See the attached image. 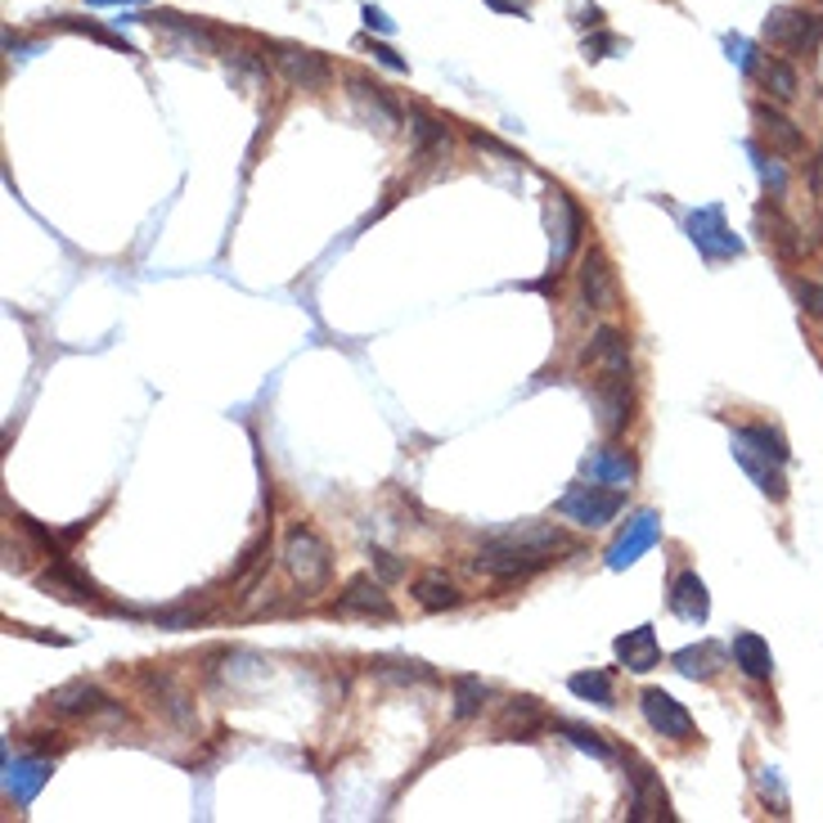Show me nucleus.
Returning a JSON list of instances; mask_svg holds the SVG:
<instances>
[{
  "label": "nucleus",
  "instance_id": "nucleus-1",
  "mask_svg": "<svg viewBox=\"0 0 823 823\" xmlns=\"http://www.w3.org/2000/svg\"><path fill=\"white\" fill-rule=\"evenodd\" d=\"M563 545H567V536L554 522H522V526H513V531H504V536L481 545L472 567L491 580H518V576L541 571Z\"/></svg>",
  "mask_w": 823,
  "mask_h": 823
},
{
  "label": "nucleus",
  "instance_id": "nucleus-2",
  "mask_svg": "<svg viewBox=\"0 0 823 823\" xmlns=\"http://www.w3.org/2000/svg\"><path fill=\"white\" fill-rule=\"evenodd\" d=\"M734 459L752 472V481L769 496V500H783L788 496V481H783V464H788V446L774 427L765 423H747L734 432Z\"/></svg>",
  "mask_w": 823,
  "mask_h": 823
},
{
  "label": "nucleus",
  "instance_id": "nucleus-3",
  "mask_svg": "<svg viewBox=\"0 0 823 823\" xmlns=\"http://www.w3.org/2000/svg\"><path fill=\"white\" fill-rule=\"evenodd\" d=\"M279 558H283V571L293 576L307 594H320L329 586V576H333V554H329L324 536H320L315 526H302V522L288 526Z\"/></svg>",
  "mask_w": 823,
  "mask_h": 823
},
{
  "label": "nucleus",
  "instance_id": "nucleus-4",
  "mask_svg": "<svg viewBox=\"0 0 823 823\" xmlns=\"http://www.w3.org/2000/svg\"><path fill=\"white\" fill-rule=\"evenodd\" d=\"M765 41L774 45L779 55H814L823 45V14H810V10H769L765 19Z\"/></svg>",
  "mask_w": 823,
  "mask_h": 823
},
{
  "label": "nucleus",
  "instance_id": "nucleus-5",
  "mask_svg": "<svg viewBox=\"0 0 823 823\" xmlns=\"http://www.w3.org/2000/svg\"><path fill=\"white\" fill-rule=\"evenodd\" d=\"M621 509H625L621 491L599 487V481H590V487H571V491L558 500V518H567V522H576V526H586V531L608 526Z\"/></svg>",
  "mask_w": 823,
  "mask_h": 823
},
{
  "label": "nucleus",
  "instance_id": "nucleus-6",
  "mask_svg": "<svg viewBox=\"0 0 823 823\" xmlns=\"http://www.w3.org/2000/svg\"><path fill=\"white\" fill-rule=\"evenodd\" d=\"M580 365L594 374V382H625V378H631V343H625V333L603 324L590 337V347H586V356H580Z\"/></svg>",
  "mask_w": 823,
  "mask_h": 823
},
{
  "label": "nucleus",
  "instance_id": "nucleus-7",
  "mask_svg": "<svg viewBox=\"0 0 823 823\" xmlns=\"http://www.w3.org/2000/svg\"><path fill=\"white\" fill-rule=\"evenodd\" d=\"M270 59H275V73L288 86H298V90H324L333 81L329 59L315 55V51H307V45H275Z\"/></svg>",
  "mask_w": 823,
  "mask_h": 823
},
{
  "label": "nucleus",
  "instance_id": "nucleus-8",
  "mask_svg": "<svg viewBox=\"0 0 823 823\" xmlns=\"http://www.w3.org/2000/svg\"><path fill=\"white\" fill-rule=\"evenodd\" d=\"M640 707H644V720L653 724L661 738H670V743H693L698 724H693L689 707L675 702L666 689H644V693H640Z\"/></svg>",
  "mask_w": 823,
  "mask_h": 823
},
{
  "label": "nucleus",
  "instance_id": "nucleus-9",
  "mask_svg": "<svg viewBox=\"0 0 823 823\" xmlns=\"http://www.w3.org/2000/svg\"><path fill=\"white\" fill-rule=\"evenodd\" d=\"M140 23H154V32L163 36V45L171 55L180 59H193V55H212L216 51V36L208 27H199L193 19H180V14H149V19H140Z\"/></svg>",
  "mask_w": 823,
  "mask_h": 823
},
{
  "label": "nucleus",
  "instance_id": "nucleus-10",
  "mask_svg": "<svg viewBox=\"0 0 823 823\" xmlns=\"http://www.w3.org/2000/svg\"><path fill=\"white\" fill-rule=\"evenodd\" d=\"M689 238L698 244V253H707L711 262L743 253V238H734V230L724 225V208L720 203H707V208H698L689 216Z\"/></svg>",
  "mask_w": 823,
  "mask_h": 823
},
{
  "label": "nucleus",
  "instance_id": "nucleus-11",
  "mask_svg": "<svg viewBox=\"0 0 823 823\" xmlns=\"http://www.w3.org/2000/svg\"><path fill=\"white\" fill-rule=\"evenodd\" d=\"M580 234H586V216L580 208L567 199L563 189H549V238H554V270H563L576 248H580Z\"/></svg>",
  "mask_w": 823,
  "mask_h": 823
},
{
  "label": "nucleus",
  "instance_id": "nucleus-12",
  "mask_svg": "<svg viewBox=\"0 0 823 823\" xmlns=\"http://www.w3.org/2000/svg\"><path fill=\"white\" fill-rule=\"evenodd\" d=\"M661 541V518L653 513V509H640L631 522H625V531L612 541V549H608V567L612 571H621V567H631V563H640L653 545Z\"/></svg>",
  "mask_w": 823,
  "mask_h": 823
},
{
  "label": "nucleus",
  "instance_id": "nucleus-13",
  "mask_svg": "<svg viewBox=\"0 0 823 823\" xmlns=\"http://www.w3.org/2000/svg\"><path fill=\"white\" fill-rule=\"evenodd\" d=\"M347 86H352V104L360 109V118L365 122H374L378 131H401V109L387 100V90L378 86V81H369V77H347Z\"/></svg>",
  "mask_w": 823,
  "mask_h": 823
},
{
  "label": "nucleus",
  "instance_id": "nucleus-14",
  "mask_svg": "<svg viewBox=\"0 0 823 823\" xmlns=\"http://www.w3.org/2000/svg\"><path fill=\"white\" fill-rule=\"evenodd\" d=\"M337 608H343L347 616H365V621H392L397 616L392 599H387L382 586H378V580H369V576L347 580V590H343V599H337Z\"/></svg>",
  "mask_w": 823,
  "mask_h": 823
},
{
  "label": "nucleus",
  "instance_id": "nucleus-15",
  "mask_svg": "<svg viewBox=\"0 0 823 823\" xmlns=\"http://www.w3.org/2000/svg\"><path fill=\"white\" fill-rule=\"evenodd\" d=\"M51 779V760L41 756H5V797L14 805H32L41 783Z\"/></svg>",
  "mask_w": 823,
  "mask_h": 823
},
{
  "label": "nucleus",
  "instance_id": "nucleus-16",
  "mask_svg": "<svg viewBox=\"0 0 823 823\" xmlns=\"http://www.w3.org/2000/svg\"><path fill=\"white\" fill-rule=\"evenodd\" d=\"M752 118H756V126H760V135H765V144L774 154H788V158L805 154V131L792 118H783L779 109H769V104H756Z\"/></svg>",
  "mask_w": 823,
  "mask_h": 823
},
{
  "label": "nucleus",
  "instance_id": "nucleus-17",
  "mask_svg": "<svg viewBox=\"0 0 823 823\" xmlns=\"http://www.w3.org/2000/svg\"><path fill=\"white\" fill-rule=\"evenodd\" d=\"M51 711L64 715V720H94V715L113 711V702H109L100 689H94V685L77 680V685H64V689L51 693Z\"/></svg>",
  "mask_w": 823,
  "mask_h": 823
},
{
  "label": "nucleus",
  "instance_id": "nucleus-18",
  "mask_svg": "<svg viewBox=\"0 0 823 823\" xmlns=\"http://www.w3.org/2000/svg\"><path fill=\"white\" fill-rule=\"evenodd\" d=\"M670 612L680 621H689V625H702L711 616V594H707L698 571H680L670 580Z\"/></svg>",
  "mask_w": 823,
  "mask_h": 823
},
{
  "label": "nucleus",
  "instance_id": "nucleus-19",
  "mask_svg": "<svg viewBox=\"0 0 823 823\" xmlns=\"http://www.w3.org/2000/svg\"><path fill=\"white\" fill-rule=\"evenodd\" d=\"M580 288H586V302H590L594 311H616V302H621L616 275H612V266H608L603 253H590V257H586V266H580Z\"/></svg>",
  "mask_w": 823,
  "mask_h": 823
},
{
  "label": "nucleus",
  "instance_id": "nucleus-20",
  "mask_svg": "<svg viewBox=\"0 0 823 823\" xmlns=\"http://www.w3.org/2000/svg\"><path fill=\"white\" fill-rule=\"evenodd\" d=\"M616 657L625 670H635V675H648L661 666V648H657V631L653 625H635L631 635H621L616 640Z\"/></svg>",
  "mask_w": 823,
  "mask_h": 823
},
{
  "label": "nucleus",
  "instance_id": "nucleus-21",
  "mask_svg": "<svg viewBox=\"0 0 823 823\" xmlns=\"http://www.w3.org/2000/svg\"><path fill=\"white\" fill-rule=\"evenodd\" d=\"M635 459L625 451H599L586 459V477L599 481V487H612V491H631L635 487Z\"/></svg>",
  "mask_w": 823,
  "mask_h": 823
},
{
  "label": "nucleus",
  "instance_id": "nucleus-22",
  "mask_svg": "<svg viewBox=\"0 0 823 823\" xmlns=\"http://www.w3.org/2000/svg\"><path fill=\"white\" fill-rule=\"evenodd\" d=\"M730 653H734V666L747 675V680H756V685H765V680H774V653H769V644L756 635V631H743V635H734V644H730Z\"/></svg>",
  "mask_w": 823,
  "mask_h": 823
},
{
  "label": "nucleus",
  "instance_id": "nucleus-23",
  "mask_svg": "<svg viewBox=\"0 0 823 823\" xmlns=\"http://www.w3.org/2000/svg\"><path fill=\"white\" fill-rule=\"evenodd\" d=\"M414 603L423 608V612H451V608H459L464 603V594H459V586L455 580H446L442 571H423L419 580H414Z\"/></svg>",
  "mask_w": 823,
  "mask_h": 823
},
{
  "label": "nucleus",
  "instance_id": "nucleus-24",
  "mask_svg": "<svg viewBox=\"0 0 823 823\" xmlns=\"http://www.w3.org/2000/svg\"><path fill=\"white\" fill-rule=\"evenodd\" d=\"M545 724V711H541V702L536 698H513L509 707H504V715H500V724H496V734L500 738H531Z\"/></svg>",
  "mask_w": 823,
  "mask_h": 823
},
{
  "label": "nucleus",
  "instance_id": "nucleus-25",
  "mask_svg": "<svg viewBox=\"0 0 823 823\" xmlns=\"http://www.w3.org/2000/svg\"><path fill=\"white\" fill-rule=\"evenodd\" d=\"M670 666L680 675H689V680H715L720 666H724V653H720V644H689L670 657Z\"/></svg>",
  "mask_w": 823,
  "mask_h": 823
},
{
  "label": "nucleus",
  "instance_id": "nucleus-26",
  "mask_svg": "<svg viewBox=\"0 0 823 823\" xmlns=\"http://www.w3.org/2000/svg\"><path fill=\"white\" fill-rule=\"evenodd\" d=\"M756 77H760V86H765L769 100H779V104H792L797 94H801V73H797L788 59H765V64L756 68Z\"/></svg>",
  "mask_w": 823,
  "mask_h": 823
},
{
  "label": "nucleus",
  "instance_id": "nucleus-27",
  "mask_svg": "<svg viewBox=\"0 0 823 823\" xmlns=\"http://www.w3.org/2000/svg\"><path fill=\"white\" fill-rule=\"evenodd\" d=\"M144 685H154L158 698H154V711H163L176 730H193V702L167 680V675H144Z\"/></svg>",
  "mask_w": 823,
  "mask_h": 823
},
{
  "label": "nucleus",
  "instance_id": "nucleus-28",
  "mask_svg": "<svg viewBox=\"0 0 823 823\" xmlns=\"http://www.w3.org/2000/svg\"><path fill=\"white\" fill-rule=\"evenodd\" d=\"M41 586L51 590V594H59V599H68V603H86V599H94V586H90L86 576H77V567L64 563V558L41 576Z\"/></svg>",
  "mask_w": 823,
  "mask_h": 823
},
{
  "label": "nucleus",
  "instance_id": "nucleus-29",
  "mask_svg": "<svg viewBox=\"0 0 823 823\" xmlns=\"http://www.w3.org/2000/svg\"><path fill=\"white\" fill-rule=\"evenodd\" d=\"M599 423L608 432H621L625 423H631V378L625 382H599Z\"/></svg>",
  "mask_w": 823,
  "mask_h": 823
},
{
  "label": "nucleus",
  "instance_id": "nucleus-30",
  "mask_svg": "<svg viewBox=\"0 0 823 823\" xmlns=\"http://www.w3.org/2000/svg\"><path fill=\"white\" fill-rule=\"evenodd\" d=\"M567 689H571L576 698L594 702V707H616L612 675H608V670H580V675H571V680H567Z\"/></svg>",
  "mask_w": 823,
  "mask_h": 823
},
{
  "label": "nucleus",
  "instance_id": "nucleus-31",
  "mask_svg": "<svg viewBox=\"0 0 823 823\" xmlns=\"http://www.w3.org/2000/svg\"><path fill=\"white\" fill-rule=\"evenodd\" d=\"M631 788H635V819H648V814L666 810V797H661V788H657V779H653L648 765H635V769H631Z\"/></svg>",
  "mask_w": 823,
  "mask_h": 823
},
{
  "label": "nucleus",
  "instance_id": "nucleus-32",
  "mask_svg": "<svg viewBox=\"0 0 823 823\" xmlns=\"http://www.w3.org/2000/svg\"><path fill=\"white\" fill-rule=\"evenodd\" d=\"M481 707H487V685H481L477 675H459L455 680V720H472V715H481Z\"/></svg>",
  "mask_w": 823,
  "mask_h": 823
},
{
  "label": "nucleus",
  "instance_id": "nucleus-33",
  "mask_svg": "<svg viewBox=\"0 0 823 823\" xmlns=\"http://www.w3.org/2000/svg\"><path fill=\"white\" fill-rule=\"evenodd\" d=\"M554 730H558V734H563V738H567L571 747H580V752H590L594 760H612V747H608V743H603V738H599L594 730H586V724H571V720H558V724H554Z\"/></svg>",
  "mask_w": 823,
  "mask_h": 823
},
{
  "label": "nucleus",
  "instance_id": "nucleus-34",
  "mask_svg": "<svg viewBox=\"0 0 823 823\" xmlns=\"http://www.w3.org/2000/svg\"><path fill=\"white\" fill-rule=\"evenodd\" d=\"M410 135L419 144V154H427V149H437V144H446V122H437V118H427L423 109H414L410 113Z\"/></svg>",
  "mask_w": 823,
  "mask_h": 823
},
{
  "label": "nucleus",
  "instance_id": "nucleus-35",
  "mask_svg": "<svg viewBox=\"0 0 823 823\" xmlns=\"http://www.w3.org/2000/svg\"><path fill=\"white\" fill-rule=\"evenodd\" d=\"M760 797H774V814H788V797L779 788V769H760Z\"/></svg>",
  "mask_w": 823,
  "mask_h": 823
},
{
  "label": "nucleus",
  "instance_id": "nucleus-36",
  "mask_svg": "<svg viewBox=\"0 0 823 823\" xmlns=\"http://www.w3.org/2000/svg\"><path fill=\"white\" fill-rule=\"evenodd\" d=\"M724 51H730V59H734L743 73H756V68H760V64L752 59V45H747L738 32H734V36H724Z\"/></svg>",
  "mask_w": 823,
  "mask_h": 823
},
{
  "label": "nucleus",
  "instance_id": "nucleus-37",
  "mask_svg": "<svg viewBox=\"0 0 823 823\" xmlns=\"http://www.w3.org/2000/svg\"><path fill=\"white\" fill-rule=\"evenodd\" d=\"M756 163H760V180H765L774 193H783V189H788V171H783L779 163L765 158V154H756Z\"/></svg>",
  "mask_w": 823,
  "mask_h": 823
},
{
  "label": "nucleus",
  "instance_id": "nucleus-38",
  "mask_svg": "<svg viewBox=\"0 0 823 823\" xmlns=\"http://www.w3.org/2000/svg\"><path fill=\"white\" fill-rule=\"evenodd\" d=\"M612 51H625L621 36H594V41H586V59H608Z\"/></svg>",
  "mask_w": 823,
  "mask_h": 823
},
{
  "label": "nucleus",
  "instance_id": "nucleus-39",
  "mask_svg": "<svg viewBox=\"0 0 823 823\" xmlns=\"http://www.w3.org/2000/svg\"><path fill=\"white\" fill-rule=\"evenodd\" d=\"M369 51H374V59H378L382 68H392V73H405V68H410V64H405V59H401V55L392 51V45H378V41H374Z\"/></svg>",
  "mask_w": 823,
  "mask_h": 823
},
{
  "label": "nucleus",
  "instance_id": "nucleus-40",
  "mask_svg": "<svg viewBox=\"0 0 823 823\" xmlns=\"http://www.w3.org/2000/svg\"><path fill=\"white\" fill-rule=\"evenodd\" d=\"M797 293H801V307H805V311L823 315V288H819V283H797Z\"/></svg>",
  "mask_w": 823,
  "mask_h": 823
},
{
  "label": "nucleus",
  "instance_id": "nucleus-41",
  "mask_svg": "<svg viewBox=\"0 0 823 823\" xmlns=\"http://www.w3.org/2000/svg\"><path fill=\"white\" fill-rule=\"evenodd\" d=\"M369 558H374V567L382 571V580H397V576H401V563H397L392 554H387V549H374Z\"/></svg>",
  "mask_w": 823,
  "mask_h": 823
},
{
  "label": "nucleus",
  "instance_id": "nucleus-42",
  "mask_svg": "<svg viewBox=\"0 0 823 823\" xmlns=\"http://www.w3.org/2000/svg\"><path fill=\"white\" fill-rule=\"evenodd\" d=\"M360 14H365V27H378V32H392V19H387V14L378 10V5H365Z\"/></svg>",
  "mask_w": 823,
  "mask_h": 823
},
{
  "label": "nucleus",
  "instance_id": "nucleus-43",
  "mask_svg": "<svg viewBox=\"0 0 823 823\" xmlns=\"http://www.w3.org/2000/svg\"><path fill=\"white\" fill-rule=\"evenodd\" d=\"M86 5H144V0H86Z\"/></svg>",
  "mask_w": 823,
  "mask_h": 823
}]
</instances>
